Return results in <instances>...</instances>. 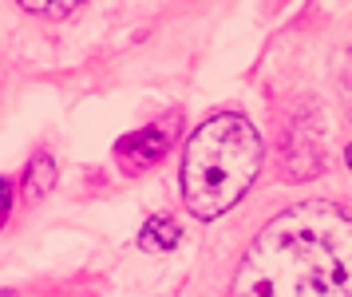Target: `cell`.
<instances>
[{
    "label": "cell",
    "mask_w": 352,
    "mask_h": 297,
    "mask_svg": "<svg viewBox=\"0 0 352 297\" xmlns=\"http://www.w3.org/2000/svg\"><path fill=\"white\" fill-rule=\"evenodd\" d=\"M230 297H352V214L297 203L254 238Z\"/></svg>",
    "instance_id": "6da1fadb"
},
{
    "label": "cell",
    "mask_w": 352,
    "mask_h": 297,
    "mask_svg": "<svg viewBox=\"0 0 352 297\" xmlns=\"http://www.w3.org/2000/svg\"><path fill=\"white\" fill-rule=\"evenodd\" d=\"M261 171V139L250 119L214 115L198 127L182 155V203L194 218L214 222L254 187Z\"/></svg>",
    "instance_id": "7a4b0ae2"
},
{
    "label": "cell",
    "mask_w": 352,
    "mask_h": 297,
    "mask_svg": "<svg viewBox=\"0 0 352 297\" xmlns=\"http://www.w3.org/2000/svg\"><path fill=\"white\" fill-rule=\"evenodd\" d=\"M170 139H175V119H170L166 127L155 123V127H143V131L127 135V139H119L115 158H119L123 174H143V171H151L155 163H162L166 147H170Z\"/></svg>",
    "instance_id": "3957f363"
},
{
    "label": "cell",
    "mask_w": 352,
    "mask_h": 297,
    "mask_svg": "<svg viewBox=\"0 0 352 297\" xmlns=\"http://www.w3.org/2000/svg\"><path fill=\"white\" fill-rule=\"evenodd\" d=\"M139 246L151 254L159 250H175L178 246V222L170 218V214H155V218L143 226V234H139Z\"/></svg>",
    "instance_id": "277c9868"
},
{
    "label": "cell",
    "mask_w": 352,
    "mask_h": 297,
    "mask_svg": "<svg viewBox=\"0 0 352 297\" xmlns=\"http://www.w3.org/2000/svg\"><path fill=\"white\" fill-rule=\"evenodd\" d=\"M52 183H56V163H52V155H36L32 163H28V174H24V198H28V203L48 198Z\"/></svg>",
    "instance_id": "5b68a950"
},
{
    "label": "cell",
    "mask_w": 352,
    "mask_h": 297,
    "mask_svg": "<svg viewBox=\"0 0 352 297\" xmlns=\"http://www.w3.org/2000/svg\"><path fill=\"white\" fill-rule=\"evenodd\" d=\"M76 8H80V4H72V0H67V4H44V0H28V4H24V12H36V16H72Z\"/></svg>",
    "instance_id": "8992f818"
},
{
    "label": "cell",
    "mask_w": 352,
    "mask_h": 297,
    "mask_svg": "<svg viewBox=\"0 0 352 297\" xmlns=\"http://www.w3.org/2000/svg\"><path fill=\"white\" fill-rule=\"evenodd\" d=\"M8 203H12V183L0 178V222L8 218Z\"/></svg>",
    "instance_id": "52a82bcc"
},
{
    "label": "cell",
    "mask_w": 352,
    "mask_h": 297,
    "mask_svg": "<svg viewBox=\"0 0 352 297\" xmlns=\"http://www.w3.org/2000/svg\"><path fill=\"white\" fill-rule=\"evenodd\" d=\"M344 158H349V167H352V147H349V151H344Z\"/></svg>",
    "instance_id": "ba28073f"
},
{
    "label": "cell",
    "mask_w": 352,
    "mask_h": 297,
    "mask_svg": "<svg viewBox=\"0 0 352 297\" xmlns=\"http://www.w3.org/2000/svg\"><path fill=\"white\" fill-rule=\"evenodd\" d=\"M0 297H12V294H0Z\"/></svg>",
    "instance_id": "9c48e42d"
}]
</instances>
